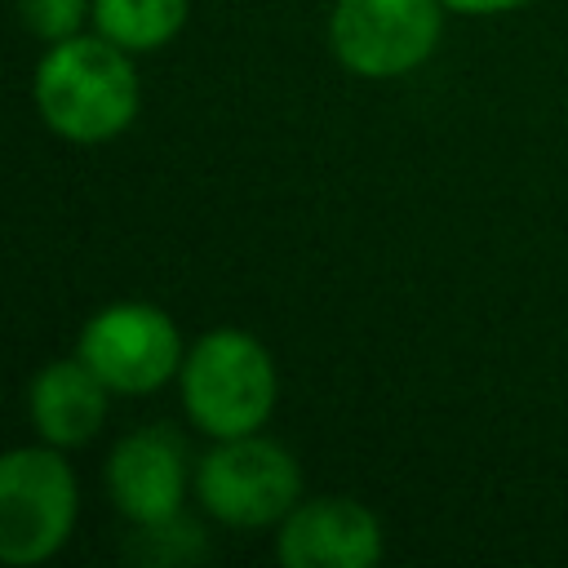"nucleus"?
<instances>
[{"label":"nucleus","instance_id":"obj_1","mask_svg":"<svg viewBox=\"0 0 568 568\" xmlns=\"http://www.w3.org/2000/svg\"><path fill=\"white\" fill-rule=\"evenodd\" d=\"M31 98L49 133L75 146H98L133 124L142 89L129 49L111 44L106 36H71L49 44L40 58Z\"/></svg>","mask_w":568,"mask_h":568},{"label":"nucleus","instance_id":"obj_2","mask_svg":"<svg viewBox=\"0 0 568 568\" xmlns=\"http://www.w3.org/2000/svg\"><path fill=\"white\" fill-rule=\"evenodd\" d=\"M178 390L195 430H204L209 439H235L266 426L280 377L271 351L253 333L213 328L186 351Z\"/></svg>","mask_w":568,"mask_h":568},{"label":"nucleus","instance_id":"obj_3","mask_svg":"<svg viewBox=\"0 0 568 568\" xmlns=\"http://www.w3.org/2000/svg\"><path fill=\"white\" fill-rule=\"evenodd\" d=\"M191 484L204 515L240 532L275 528L302 501V470L293 453L275 439H262L257 430L213 439V448L195 462Z\"/></svg>","mask_w":568,"mask_h":568},{"label":"nucleus","instance_id":"obj_4","mask_svg":"<svg viewBox=\"0 0 568 568\" xmlns=\"http://www.w3.org/2000/svg\"><path fill=\"white\" fill-rule=\"evenodd\" d=\"M80 510L71 462L53 444L9 448L0 462V559L31 568L53 559Z\"/></svg>","mask_w":568,"mask_h":568},{"label":"nucleus","instance_id":"obj_5","mask_svg":"<svg viewBox=\"0 0 568 568\" xmlns=\"http://www.w3.org/2000/svg\"><path fill=\"white\" fill-rule=\"evenodd\" d=\"M444 0H337L328 18L333 58L359 80L417 71L444 36Z\"/></svg>","mask_w":568,"mask_h":568},{"label":"nucleus","instance_id":"obj_6","mask_svg":"<svg viewBox=\"0 0 568 568\" xmlns=\"http://www.w3.org/2000/svg\"><path fill=\"white\" fill-rule=\"evenodd\" d=\"M75 355L111 386V395H151L182 373L178 324L151 302H111L80 328Z\"/></svg>","mask_w":568,"mask_h":568},{"label":"nucleus","instance_id":"obj_7","mask_svg":"<svg viewBox=\"0 0 568 568\" xmlns=\"http://www.w3.org/2000/svg\"><path fill=\"white\" fill-rule=\"evenodd\" d=\"M275 559L284 568H373L382 559V524L355 497H311L280 519Z\"/></svg>","mask_w":568,"mask_h":568},{"label":"nucleus","instance_id":"obj_8","mask_svg":"<svg viewBox=\"0 0 568 568\" xmlns=\"http://www.w3.org/2000/svg\"><path fill=\"white\" fill-rule=\"evenodd\" d=\"M106 493L133 528L182 515V497H186L182 435L169 426L129 430L106 457Z\"/></svg>","mask_w":568,"mask_h":568},{"label":"nucleus","instance_id":"obj_9","mask_svg":"<svg viewBox=\"0 0 568 568\" xmlns=\"http://www.w3.org/2000/svg\"><path fill=\"white\" fill-rule=\"evenodd\" d=\"M106 395L111 386L80 359H53L44 364L27 386V417L36 435L53 448H80L89 444L106 422Z\"/></svg>","mask_w":568,"mask_h":568},{"label":"nucleus","instance_id":"obj_10","mask_svg":"<svg viewBox=\"0 0 568 568\" xmlns=\"http://www.w3.org/2000/svg\"><path fill=\"white\" fill-rule=\"evenodd\" d=\"M191 13V0H93V31L129 53L169 44Z\"/></svg>","mask_w":568,"mask_h":568},{"label":"nucleus","instance_id":"obj_11","mask_svg":"<svg viewBox=\"0 0 568 568\" xmlns=\"http://www.w3.org/2000/svg\"><path fill=\"white\" fill-rule=\"evenodd\" d=\"M13 4H18L22 27L44 44L80 36L84 18H93V0H13Z\"/></svg>","mask_w":568,"mask_h":568},{"label":"nucleus","instance_id":"obj_12","mask_svg":"<svg viewBox=\"0 0 568 568\" xmlns=\"http://www.w3.org/2000/svg\"><path fill=\"white\" fill-rule=\"evenodd\" d=\"M453 13H466V18H493V13H515L532 0H444Z\"/></svg>","mask_w":568,"mask_h":568}]
</instances>
